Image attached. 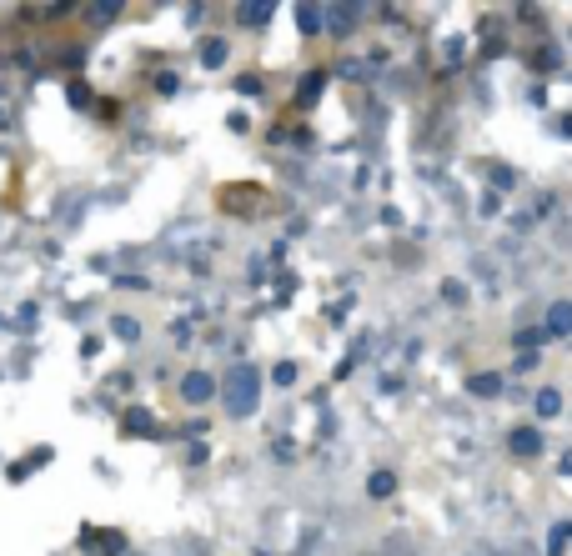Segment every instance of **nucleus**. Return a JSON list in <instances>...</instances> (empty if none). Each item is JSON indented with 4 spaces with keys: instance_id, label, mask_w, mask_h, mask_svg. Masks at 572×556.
Returning <instances> with one entry per match:
<instances>
[{
    "instance_id": "8",
    "label": "nucleus",
    "mask_w": 572,
    "mask_h": 556,
    "mask_svg": "<svg viewBox=\"0 0 572 556\" xmlns=\"http://www.w3.org/2000/svg\"><path fill=\"white\" fill-rule=\"evenodd\" d=\"M81 546H86V551H101V556H116L121 536H116V531H91V526H86V531H81Z\"/></svg>"
},
{
    "instance_id": "7",
    "label": "nucleus",
    "mask_w": 572,
    "mask_h": 556,
    "mask_svg": "<svg viewBox=\"0 0 572 556\" xmlns=\"http://www.w3.org/2000/svg\"><path fill=\"white\" fill-rule=\"evenodd\" d=\"M567 331H572V306H567V301H552V311H547V331H542V336H557V341H562Z\"/></svg>"
},
{
    "instance_id": "2",
    "label": "nucleus",
    "mask_w": 572,
    "mask_h": 556,
    "mask_svg": "<svg viewBox=\"0 0 572 556\" xmlns=\"http://www.w3.org/2000/svg\"><path fill=\"white\" fill-rule=\"evenodd\" d=\"M357 16H362L357 6H322V31H332V36H352V31H357V26H352Z\"/></svg>"
},
{
    "instance_id": "22",
    "label": "nucleus",
    "mask_w": 572,
    "mask_h": 556,
    "mask_svg": "<svg viewBox=\"0 0 572 556\" xmlns=\"http://www.w3.org/2000/svg\"><path fill=\"white\" fill-rule=\"evenodd\" d=\"M156 91H161V96H176V91H181V81H176L171 71H161V76H156Z\"/></svg>"
},
{
    "instance_id": "19",
    "label": "nucleus",
    "mask_w": 572,
    "mask_h": 556,
    "mask_svg": "<svg viewBox=\"0 0 572 556\" xmlns=\"http://www.w3.org/2000/svg\"><path fill=\"white\" fill-rule=\"evenodd\" d=\"M442 301H447V306H462V301H467V286H462V281H442Z\"/></svg>"
},
{
    "instance_id": "6",
    "label": "nucleus",
    "mask_w": 572,
    "mask_h": 556,
    "mask_svg": "<svg viewBox=\"0 0 572 556\" xmlns=\"http://www.w3.org/2000/svg\"><path fill=\"white\" fill-rule=\"evenodd\" d=\"M271 16H276V6H266V0H256V6H236V21H241L246 31H261Z\"/></svg>"
},
{
    "instance_id": "20",
    "label": "nucleus",
    "mask_w": 572,
    "mask_h": 556,
    "mask_svg": "<svg viewBox=\"0 0 572 556\" xmlns=\"http://www.w3.org/2000/svg\"><path fill=\"white\" fill-rule=\"evenodd\" d=\"M116 336H121V341H141V321H131V316H116Z\"/></svg>"
},
{
    "instance_id": "21",
    "label": "nucleus",
    "mask_w": 572,
    "mask_h": 556,
    "mask_svg": "<svg viewBox=\"0 0 572 556\" xmlns=\"http://www.w3.org/2000/svg\"><path fill=\"white\" fill-rule=\"evenodd\" d=\"M116 16H121L116 0H101V6H91V21H101V26H106V21H116Z\"/></svg>"
},
{
    "instance_id": "14",
    "label": "nucleus",
    "mask_w": 572,
    "mask_h": 556,
    "mask_svg": "<svg viewBox=\"0 0 572 556\" xmlns=\"http://www.w3.org/2000/svg\"><path fill=\"white\" fill-rule=\"evenodd\" d=\"M547 336H542V326H527V331H517V351L522 356H537V346H542Z\"/></svg>"
},
{
    "instance_id": "10",
    "label": "nucleus",
    "mask_w": 572,
    "mask_h": 556,
    "mask_svg": "<svg viewBox=\"0 0 572 556\" xmlns=\"http://www.w3.org/2000/svg\"><path fill=\"white\" fill-rule=\"evenodd\" d=\"M467 391H472V396H497V391H502V376H497V371H477V376L467 381Z\"/></svg>"
},
{
    "instance_id": "4",
    "label": "nucleus",
    "mask_w": 572,
    "mask_h": 556,
    "mask_svg": "<svg viewBox=\"0 0 572 556\" xmlns=\"http://www.w3.org/2000/svg\"><path fill=\"white\" fill-rule=\"evenodd\" d=\"M507 446H512V456H537L542 451V431L537 426H512L507 431Z\"/></svg>"
},
{
    "instance_id": "18",
    "label": "nucleus",
    "mask_w": 572,
    "mask_h": 556,
    "mask_svg": "<svg viewBox=\"0 0 572 556\" xmlns=\"http://www.w3.org/2000/svg\"><path fill=\"white\" fill-rule=\"evenodd\" d=\"M66 96H71V106H76V111H86V106H91V86H86V81H71V86H66Z\"/></svg>"
},
{
    "instance_id": "24",
    "label": "nucleus",
    "mask_w": 572,
    "mask_h": 556,
    "mask_svg": "<svg viewBox=\"0 0 572 556\" xmlns=\"http://www.w3.org/2000/svg\"><path fill=\"white\" fill-rule=\"evenodd\" d=\"M537 71H557V51H552V46L537 56Z\"/></svg>"
},
{
    "instance_id": "9",
    "label": "nucleus",
    "mask_w": 572,
    "mask_h": 556,
    "mask_svg": "<svg viewBox=\"0 0 572 556\" xmlns=\"http://www.w3.org/2000/svg\"><path fill=\"white\" fill-rule=\"evenodd\" d=\"M121 436H151V411H141V406L126 411L121 416Z\"/></svg>"
},
{
    "instance_id": "13",
    "label": "nucleus",
    "mask_w": 572,
    "mask_h": 556,
    "mask_svg": "<svg viewBox=\"0 0 572 556\" xmlns=\"http://www.w3.org/2000/svg\"><path fill=\"white\" fill-rule=\"evenodd\" d=\"M221 61H226V41H201V66L216 71Z\"/></svg>"
},
{
    "instance_id": "23",
    "label": "nucleus",
    "mask_w": 572,
    "mask_h": 556,
    "mask_svg": "<svg viewBox=\"0 0 572 556\" xmlns=\"http://www.w3.org/2000/svg\"><path fill=\"white\" fill-rule=\"evenodd\" d=\"M236 91H241V96H261V76H241Z\"/></svg>"
},
{
    "instance_id": "12",
    "label": "nucleus",
    "mask_w": 572,
    "mask_h": 556,
    "mask_svg": "<svg viewBox=\"0 0 572 556\" xmlns=\"http://www.w3.org/2000/svg\"><path fill=\"white\" fill-rule=\"evenodd\" d=\"M397 491V476L392 471H372L367 476V496H392Z\"/></svg>"
},
{
    "instance_id": "11",
    "label": "nucleus",
    "mask_w": 572,
    "mask_h": 556,
    "mask_svg": "<svg viewBox=\"0 0 572 556\" xmlns=\"http://www.w3.org/2000/svg\"><path fill=\"white\" fill-rule=\"evenodd\" d=\"M297 26L302 36H322V6H297Z\"/></svg>"
},
{
    "instance_id": "17",
    "label": "nucleus",
    "mask_w": 572,
    "mask_h": 556,
    "mask_svg": "<svg viewBox=\"0 0 572 556\" xmlns=\"http://www.w3.org/2000/svg\"><path fill=\"white\" fill-rule=\"evenodd\" d=\"M271 381H276V386H297V366H292V361H276V366H271Z\"/></svg>"
},
{
    "instance_id": "16",
    "label": "nucleus",
    "mask_w": 572,
    "mask_h": 556,
    "mask_svg": "<svg viewBox=\"0 0 572 556\" xmlns=\"http://www.w3.org/2000/svg\"><path fill=\"white\" fill-rule=\"evenodd\" d=\"M567 536H572V526H567V521H557V526H552V536H547V556H562V551H567Z\"/></svg>"
},
{
    "instance_id": "5",
    "label": "nucleus",
    "mask_w": 572,
    "mask_h": 556,
    "mask_svg": "<svg viewBox=\"0 0 572 556\" xmlns=\"http://www.w3.org/2000/svg\"><path fill=\"white\" fill-rule=\"evenodd\" d=\"M332 81V71L322 66V71H307L302 76V86H297V106H317V96H322V86Z\"/></svg>"
},
{
    "instance_id": "1",
    "label": "nucleus",
    "mask_w": 572,
    "mask_h": 556,
    "mask_svg": "<svg viewBox=\"0 0 572 556\" xmlns=\"http://www.w3.org/2000/svg\"><path fill=\"white\" fill-rule=\"evenodd\" d=\"M216 396L226 401L231 416H251L256 401H261V376H256V366L236 361V366L226 371V381H216Z\"/></svg>"
},
{
    "instance_id": "15",
    "label": "nucleus",
    "mask_w": 572,
    "mask_h": 556,
    "mask_svg": "<svg viewBox=\"0 0 572 556\" xmlns=\"http://www.w3.org/2000/svg\"><path fill=\"white\" fill-rule=\"evenodd\" d=\"M557 411H562V396H557L552 386H547V391H537V416H542V421H552Z\"/></svg>"
},
{
    "instance_id": "3",
    "label": "nucleus",
    "mask_w": 572,
    "mask_h": 556,
    "mask_svg": "<svg viewBox=\"0 0 572 556\" xmlns=\"http://www.w3.org/2000/svg\"><path fill=\"white\" fill-rule=\"evenodd\" d=\"M181 396H186L191 406H206V401L216 396V376H211V371H191V376L181 381Z\"/></svg>"
}]
</instances>
